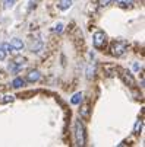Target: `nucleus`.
Returning <instances> with one entry per match:
<instances>
[{
	"label": "nucleus",
	"mask_w": 145,
	"mask_h": 147,
	"mask_svg": "<svg viewBox=\"0 0 145 147\" xmlns=\"http://www.w3.org/2000/svg\"><path fill=\"white\" fill-rule=\"evenodd\" d=\"M87 140V134H85V125L82 124L79 119L75 122V141L78 146H84Z\"/></svg>",
	"instance_id": "f257e3e1"
},
{
	"label": "nucleus",
	"mask_w": 145,
	"mask_h": 147,
	"mask_svg": "<svg viewBox=\"0 0 145 147\" xmlns=\"http://www.w3.org/2000/svg\"><path fill=\"white\" fill-rule=\"evenodd\" d=\"M126 51H128V45H126V42H123V41H114L110 47V53L114 57H122Z\"/></svg>",
	"instance_id": "f03ea898"
},
{
	"label": "nucleus",
	"mask_w": 145,
	"mask_h": 147,
	"mask_svg": "<svg viewBox=\"0 0 145 147\" xmlns=\"http://www.w3.org/2000/svg\"><path fill=\"white\" fill-rule=\"evenodd\" d=\"M106 41H107V35L103 32V31H97L92 36V42H94V47L97 50H101V48H104L106 45Z\"/></svg>",
	"instance_id": "7ed1b4c3"
},
{
	"label": "nucleus",
	"mask_w": 145,
	"mask_h": 147,
	"mask_svg": "<svg viewBox=\"0 0 145 147\" xmlns=\"http://www.w3.org/2000/svg\"><path fill=\"white\" fill-rule=\"evenodd\" d=\"M122 79H123V82H125L128 86H132V88L135 86V83H136L135 79H133V76H132L129 71H126V70L122 71Z\"/></svg>",
	"instance_id": "20e7f679"
},
{
	"label": "nucleus",
	"mask_w": 145,
	"mask_h": 147,
	"mask_svg": "<svg viewBox=\"0 0 145 147\" xmlns=\"http://www.w3.org/2000/svg\"><path fill=\"white\" fill-rule=\"evenodd\" d=\"M29 50H31L32 53H40L41 50H43V41H40V39H37V41H31Z\"/></svg>",
	"instance_id": "39448f33"
},
{
	"label": "nucleus",
	"mask_w": 145,
	"mask_h": 147,
	"mask_svg": "<svg viewBox=\"0 0 145 147\" xmlns=\"http://www.w3.org/2000/svg\"><path fill=\"white\" fill-rule=\"evenodd\" d=\"M10 45H12V48H13V51H22L24 50V42L21 39H18V38H13L12 41H10Z\"/></svg>",
	"instance_id": "423d86ee"
},
{
	"label": "nucleus",
	"mask_w": 145,
	"mask_h": 147,
	"mask_svg": "<svg viewBox=\"0 0 145 147\" xmlns=\"http://www.w3.org/2000/svg\"><path fill=\"white\" fill-rule=\"evenodd\" d=\"M40 79H41V73H40L38 70H31V71L28 73V76H27V80H28V82H31V83L38 82Z\"/></svg>",
	"instance_id": "0eeeda50"
},
{
	"label": "nucleus",
	"mask_w": 145,
	"mask_h": 147,
	"mask_svg": "<svg viewBox=\"0 0 145 147\" xmlns=\"http://www.w3.org/2000/svg\"><path fill=\"white\" fill-rule=\"evenodd\" d=\"M82 99H84V95H82V92H78V93H75V95L70 98V103H72V105H81Z\"/></svg>",
	"instance_id": "6e6552de"
},
{
	"label": "nucleus",
	"mask_w": 145,
	"mask_h": 147,
	"mask_svg": "<svg viewBox=\"0 0 145 147\" xmlns=\"http://www.w3.org/2000/svg\"><path fill=\"white\" fill-rule=\"evenodd\" d=\"M22 67H24V64H18V63H10L9 64V67H8V70L10 71V73H18V71H21L22 70Z\"/></svg>",
	"instance_id": "1a4fd4ad"
},
{
	"label": "nucleus",
	"mask_w": 145,
	"mask_h": 147,
	"mask_svg": "<svg viewBox=\"0 0 145 147\" xmlns=\"http://www.w3.org/2000/svg\"><path fill=\"white\" fill-rule=\"evenodd\" d=\"M95 70H97V69H95V63L92 61L91 64L87 67V79H90V80H91V79L95 76Z\"/></svg>",
	"instance_id": "9d476101"
},
{
	"label": "nucleus",
	"mask_w": 145,
	"mask_h": 147,
	"mask_svg": "<svg viewBox=\"0 0 145 147\" xmlns=\"http://www.w3.org/2000/svg\"><path fill=\"white\" fill-rule=\"evenodd\" d=\"M72 6V0H60L59 2V9L60 10H68Z\"/></svg>",
	"instance_id": "9b49d317"
},
{
	"label": "nucleus",
	"mask_w": 145,
	"mask_h": 147,
	"mask_svg": "<svg viewBox=\"0 0 145 147\" xmlns=\"http://www.w3.org/2000/svg\"><path fill=\"white\" fill-rule=\"evenodd\" d=\"M116 3L122 7H131V6H133L135 0H116Z\"/></svg>",
	"instance_id": "f8f14e48"
},
{
	"label": "nucleus",
	"mask_w": 145,
	"mask_h": 147,
	"mask_svg": "<svg viewBox=\"0 0 145 147\" xmlns=\"http://www.w3.org/2000/svg\"><path fill=\"white\" fill-rule=\"evenodd\" d=\"M12 85H13V88H16V89L22 88V86H25V79H22V77H16V79L12 82Z\"/></svg>",
	"instance_id": "ddd939ff"
},
{
	"label": "nucleus",
	"mask_w": 145,
	"mask_h": 147,
	"mask_svg": "<svg viewBox=\"0 0 145 147\" xmlns=\"http://www.w3.org/2000/svg\"><path fill=\"white\" fill-rule=\"evenodd\" d=\"M142 127H144V121H142V119H138V121L135 122V127H133V134L138 136V134L142 131Z\"/></svg>",
	"instance_id": "4468645a"
},
{
	"label": "nucleus",
	"mask_w": 145,
	"mask_h": 147,
	"mask_svg": "<svg viewBox=\"0 0 145 147\" xmlns=\"http://www.w3.org/2000/svg\"><path fill=\"white\" fill-rule=\"evenodd\" d=\"M79 115H81L82 118H88V117H90V107H88V105H85V107H82V108L79 109Z\"/></svg>",
	"instance_id": "2eb2a0df"
},
{
	"label": "nucleus",
	"mask_w": 145,
	"mask_h": 147,
	"mask_svg": "<svg viewBox=\"0 0 145 147\" xmlns=\"http://www.w3.org/2000/svg\"><path fill=\"white\" fill-rule=\"evenodd\" d=\"M16 2H18V0H2V3H3V7H5V9H10V7H13Z\"/></svg>",
	"instance_id": "dca6fc26"
},
{
	"label": "nucleus",
	"mask_w": 145,
	"mask_h": 147,
	"mask_svg": "<svg viewBox=\"0 0 145 147\" xmlns=\"http://www.w3.org/2000/svg\"><path fill=\"white\" fill-rule=\"evenodd\" d=\"M15 100V96L12 95H5L2 99H0V103H9V102H13Z\"/></svg>",
	"instance_id": "f3484780"
},
{
	"label": "nucleus",
	"mask_w": 145,
	"mask_h": 147,
	"mask_svg": "<svg viewBox=\"0 0 145 147\" xmlns=\"http://www.w3.org/2000/svg\"><path fill=\"white\" fill-rule=\"evenodd\" d=\"M113 2H114V0H98V5H100L101 7H106V6L111 5Z\"/></svg>",
	"instance_id": "a211bd4d"
},
{
	"label": "nucleus",
	"mask_w": 145,
	"mask_h": 147,
	"mask_svg": "<svg viewBox=\"0 0 145 147\" xmlns=\"http://www.w3.org/2000/svg\"><path fill=\"white\" fill-rule=\"evenodd\" d=\"M53 31H54V32H57V34H60L62 31H63V24H60V22H59V24L53 28Z\"/></svg>",
	"instance_id": "6ab92c4d"
},
{
	"label": "nucleus",
	"mask_w": 145,
	"mask_h": 147,
	"mask_svg": "<svg viewBox=\"0 0 145 147\" xmlns=\"http://www.w3.org/2000/svg\"><path fill=\"white\" fill-rule=\"evenodd\" d=\"M2 48H3L5 51H13V48H12V45H10V42H5V44L2 45Z\"/></svg>",
	"instance_id": "aec40b11"
},
{
	"label": "nucleus",
	"mask_w": 145,
	"mask_h": 147,
	"mask_svg": "<svg viewBox=\"0 0 145 147\" xmlns=\"http://www.w3.org/2000/svg\"><path fill=\"white\" fill-rule=\"evenodd\" d=\"M6 58V51L2 48V47H0V61H3Z\"/></svg>",
	"instance_id": "412c9836"
},
{
	"label": "nucleus",
	"mask_w": 145,
	"mask_h": 147,
	"mask_svg": "<svg viewBox=\"0 0 145 147\" xmlns=\"http://www.w3.org/2000/svg\"><path fill=\"white\" fill-rule=\"evenodd\" d=\"M25 61H27L25 58H21V57L15 60V63H18V64H25Z\"/></svg>",
	"instance_id": "4be33fe9"
}]
</instances>
